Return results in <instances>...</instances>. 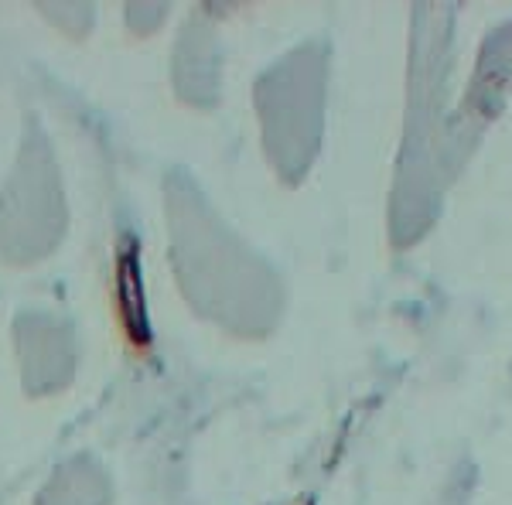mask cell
<instances>
[{
	"label": "cell",
	"mask_w": 512,
	"mask_h": 505,
	"mask_svg": "<svg viewBox=\"0 0 512 505\" xmlns=\"http://www.w3.org/2000/svg\"><path fill=\"white\" fill-rule=\"evenodd\" d=\"M509 89H512V24H506V28L485 41V48H482L472 89H468V99H465V106H461V123H465L461 144H465V137H472L485 120L495 117V110H499L502 99L509 96Z\"/></svg>",
	"instance_id": "cell-1"
}]
</instances>
